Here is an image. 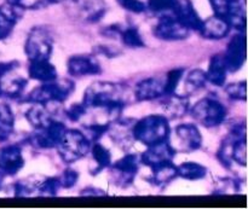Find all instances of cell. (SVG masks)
Returning a JSON list of instances; mask_svg holds the SVG:
<instances>
[{
  "label": "cell",
  "instance_id": "f35d334b",
  "mask_svg": "<svg viewBox=\"0 0 248 209\" xmlns=\"http://www.w3.org/2000/svg\"><path fill=\"white\" fill-rule=\"evenodd\" d=\"M87 113L86 106L82 103H74L69 106V108L65 110V116L73 122H78V121L81 120Z\"/></svg>",
  "mask_w": 248,
  "mask_h": 209
},
{
  "label": "cell",
  "instance_id": "ab89813d",
  "mask_svg": "<svg viewBox=\"0 0 248 209\" xmlns=\"http://www.w3.org/2000/svg\"><path fill=\"white\" fill-rule=\"evenodd\" d=\"M78 179H79V173L75 169L68 168L63 172L62 176L60 177L61 188L63 189H70L73 186L77 185Z\"/></svg>",
  "mask_w": 248,
  "mask_h": 209
},
{
  "label": "cell",
  "instance_id": "6da1fadb",
  "mask_svg": "<svg viewBox=\"0 0 248 209\" xmlns=\"http://www.w3.org/2000/svg\"><path fill=\"white\" fill-rule=\"evenodd\" d=\"M82 104L86 106L87 110H104L108 122L118 120L125 106L120 87L108 81H97L90 85L82 97Z\"/></svg>",
  "mask_w": 248,
  "mask_h": 209
},
{
  "label": "cell",
  "instance_id": "d6986e66",
  "mask_svg": "<svg viewBox=\"0 0 248 209\" xmlns=\"http://www.w3.org/2000/svg\"><path fill=\"white\" fill-rule=\"evenodd\" d=\"M230 30H232V26L225 19L215 15L205 21L202 19V26L199 33L205 39L219 40V39H224L230 33Z\"/></svg>",
  "mask_w": 248,
  "mask_h": 209
},
{
  "label": "cell",
  "instance_id": "7bdbcfd3",
  "mask_svg": "<svg viewBox=\"0 0 248 209\" xmlns=\"http://www.w3.org/2000/svg\"><path fill=\"white\" fill-rule=\"evenodd\" d=\"M19 63L17 60H12V62H5V63H0V77L2 75L7 74L10 72H14L18 68Z\"/></svg>",
  "mask_w": 248,
  "mask_h": 209
},
{
  "label": "cell",
  "instance_id": "d4e9b609",
  "mask_svg": "<svg viewBox=\"0 0 248 209\" xmlns=\"http://www.w3.org/2000/svg\"><path fill=\"white\" fill-rule=\"evenodd\" d=\"M24 116H26L27 121L31 123V127H34L35 130L44 128L53 120L52 115L50 114L48 109L46 108V104L40 103H34L33 105L27 110Z\"/></svg>",
  "mask_w": 248,
  "mask_h": 209
},
{
  "label": "cell",
  "instance_id": "8fae6325",
  "mask_svg": "<svg viewBox=\"0 0 248 209\" xmlns=\"http://www.w3.org/2000/svg\"><path fill=\"white\" fill-rule=\"evenodd\" d=\"M224 62L229 73H236L246 62V36L245 34H237L232 36L228 44L225 51Z\"/></svg>",
  "mask_w": 248,
  "mask_h": 209
},
{
  "label": "cell",
  "instance_id": "f546056e",
  "mask_svg": "<svg viewBox=\"0 0 248 209\" xmlns=\"http://www.w3.org/2000/svg\"><path fill=\"white\" fill-rule=\"evenodd\" d=\"M15 128V116L7 104H0V142L9 139Z\"/></svg>",
  "mask_w": 248,
  "mask_h": 209
},
{
  "label": "cell",
  "instance_id": "ac0fdd59",
  "mask_svg": "<svg viewBox=\"0 0 248 209\" xmlns=\"http://www.w3.org/2000/svg\"><path fill=\"white\" fill-rule=\"evenodd\" d=\"M165 96V79L148 77L136 85L135 97L138 102H148Z\"/></svg>",
  "mask_w": 248,
  "mask_h": 209
},
{
  "label": "cell",
  "instance_id": "b9f144b4",
  "mask_svg": "<svg viewBox=\"0 0 248 209\" xmlns=\"http://www.w3.org/2000/svg\"><path fill=\"white\" fill-rule=\"evenodd\" d=\"M14 191L15 196H17V197H26V196H31L33 191L35 190H34V186L31 185V183L26 180H21L15 184Z\"/></svg>",
  "mask_w": 248,
  "mask_h": 209
},
{
  "label": "cell",
  "instance_id": "9c48e42d",
  "mask_svg": "<svg viewBox=\"0 0 248 209\" xmlns=\"http://www.w3.org/2000/svg\"><path fill=\"white\" fill-rule=\"evenodd\" d=\"M140 159L136 154L125 155L123 159L118 160L114 164H110L115 183L123 188L132 184L140 171Z\"/></svg>",
  "mask_w": 248,
  "mask_h": 209
},
{
  "label": "cell",
  "instance_id": "d590c367",
  "mask_svg": "<svg viewBox=\"0 0 248 209\" xmlns=\"http://www.w3.org/2000/svg\"><path fill=\"white\" fill-rule=\"evenodd\" d=\"M64 0H7V4L19 7L22 10H35L51 4H60Z\"/></svg>",
  "mask_w": 248,
  "mask_h": 209
},
{
  "label": "cell",
  "instance_id": "603a6c76",
  "mask_svg": "<svg viewBox=\"0 0 248 209\" xmlns=\"http://www.w3.org/2000/svg\"><path fill=\"white\" fill-rule=\"evenodd\" d=\"M28 74L31 79L40 82H47L57 79V69L50 62V60L31 62V65L28 68Z\"/></svg>",
  "mask_w": 248,
  "mask_h": 209
},
{
  "label": "cell",
  "instance_id": "9a60e30c",
  "mask_svg": "<svg viewBox=\"0 0 248 209\" xmlns=\"http://www.w3.org/2000/svg\"><path fill=\"white\" fill-rule=\"evenodd\" d=\"M186 29L200 31L202 26V19L199 16L198 11L194 7L191 0H178L176 6L171 12Z\"/></svg>",
  "mask_w": 248,
  "mask_h": 209
},
{
  "label": "cell",
  "instance_id": "5b68a950",
  "mask_svg": "<svg viewBox=\"0 0 248 209\" xmlns=\"http://www.w3.org/2000/svg\"><path fill=\"white\" fill-rule=\"evenodd\" d=\"M52 50L53 43L50 31L44 27H34L24 44V52L29 62L50 60Z\"/></svg>",
  "mask_w": 248,
  "mask_h": 209
},
{
  "label": "cell",
  "instance_id": "836d02e7",
  "mask_svg": "<svg viewBox=\"0 0 248 209\" xmlns=\"http://www.w3.org/2000/svg\"><path fill=\"white\" fill-rule=\"evenodd\" d=\"M184 75L183 68H174L167 73V76L165 79V94H173L177 92L179 86V82L182 81Z\"/></svg>",
  "mask_w": 248,
  "mask_h": 209
},
{
  "label": "cell",
  "instance_id": "e575fe53",
  "mask_svg": "<svg viewBox=\"0 0 248 209\" xmlns=\"http://www.w3.org/2000/svg\"><path fill=\"white\" fill-rule=\"evenodd\" d=\"M61 189L60 177H52V178H46L45 180L41 181L39 184L38 195L39 196H46V197H53L58 194V190Z\"/></svg>",
  "mask_w": 248,
  "mask_h": 209
},
{
  "label": "cell",
  "instance_id": "8992f818",
  "mask_svg": "<svg viewBox=\"0 0 248 209\" xmlns=\"http://www.w3.org/2000/svg\"><path fill=\"white\" fill-rule=\"evenodd\" d=\"M190 114L200 125L213 128L224 122L227 118V109L216 99L202 98L191 108Z\"/></svg>",
  "mask_w": 248,
  "mask_h": 209
},
{
  "label": "cell",
  "instance_id": "44dd1931",
  "mask_svg": "<svg viewBox=\"0 0 248 209\" xmlns=\"http://www.w3.org/2000/svg\"><path fill=\"white\" fill-rule=\"evenodd\" d=\"M132 127L133 125L126 120H115L110 122L109 126L108 133H110V138L118 144L119 147L123 149H127L128 147L133 144V138L132 134Z\"/></svg>",
  "mask_w": 248,
  "mask_h": 209
},
{
  "label": "cell",
  "instance_id": "7402d4cb",
  "mask_svg": "<svg viewBox=\"0 0 248 209\" xmlns=\"http://www.w3.org/2000/svg\"><path fill=\"white\" fill-rule=\"evenodd\" d=\"M22 16V9L11 4L0 6V40L6 39Z\"/></svg>",
  "mask_w": 248,
  "mask_h": 209
},
{
  "label": "cell",
  "instance_id": "2e32d148",
  "mask_svg": "<svg viewBox=\"0 0 248 209\" xmlns=\"http://www.w3.org/2000/svg\"><path fill=\"white\" fill-rule=\"evenodd\" d=\"M23 166L24 159L18 145H7L0 149V171L5 176H15Z\"/></svg>",
  "mask_w": 248,
  "mask_h": 209
},
{
  "label": "cell",
  "instance_id": "7c38bea8",
  "mask_svg": "<svg viewBox=\"0 0 248 209\" xmlns=\"http://www.w3.org/2000/svg\"><path fill=\"white\" fill-rule=\"evenodd\" d=\"M174 156H176L174 147L170 144L167 140H165V142L148 147V149L140 155V164H145V166H148L152 169L162 164L173 161Z\"/></svg>",
  "mask_w": 248,
  "mask_h": 209
},
{
  "label": "cell",
  "instance_id": "ee69618b",
  "mask_svg": "<svg viewBox=\"0 0 248 209\" xmlns=\"http://www.w3.org/2000/svg\"><path fill=\"white\" fill-rule=\"evenodd\" d=\"M98 52L103 53L104 56H107V57H115V56L119 55V52L116 50H114V48H110L108 47V46H98Z\"/></svg>",
  "mask_w": 248,
  "mask_h": 209
},
{
  "label": "cell",
  "instance_id": "74e56055",
  "mask_svg": "<svg viewBox=\"0 0 248 209\" xmlns=\"http://www.w3.org/2000/svg\"><path fill=\"white\" fill-rule=\"evenodd\" d=\"M247 87L246 81L241 82H235V84L228 85L225 92H227L228 97L235 101H246V94H247Z\"/></svg>",
  "mask_w": 248,
  "mask_h": 209
},
{
  "label": "cell",
  "instance_id": "bcb514c9",
  "mask_svg": "<svg viewBox=\"0 0 248 209\" xmlns=\"http://www.w3.org/2000/svg\"><path fill=\"white\" fill-rule=\"evenodd\" d=\"M4 177H5V174L0 171V189H1V186H2V180H4Z\"/></svg>",
  "mask_w": 248,
  "mask_h": 209
},
{
  "label": "cell",
  "instance_id": "ba28073f",
  "mask_svg": "<svg viewBox=\"0 0 248 209\" xmlns=\"http://www.w3.org/2000/svg\"><path fill=\"white\" fill-rule=\"evenodd\" d=\"M189 33L190 30L186 29L172 14H162L154 28L155 36L166 41L184 40L188 38Z\"/></svg>",
  "mask_w": 248,
  "mask_h": 209
},
{
  "label": "cell",
  "instance_id": "52a82bcc",
  "mask_svg": "<svg viewBox=\"0 0 248 209\" xmlns=\"http://www.w3.org/2000/svg\"><path fill=\"white\" fill-rule=\"evenodd\" d=\"M216 16L237 30H246V0H210Z\"/></svg>",
  "mask_w": 248,
  "mask_h": 209
},
{
  "label": "cell",
  "instance_id": "3957f363",
  "mask_svg": "<svg viewBox=\"0 0 248 209\" xmlns=\"http://www.w3.org/2000/svg\"><path fill=\"white\" fill-rule=\"evenodd\" d=\"M75 91V84L70 80H52V81L43 82V85L34 89L24 101L28 103H63Z\"/></svg>",
  "mask_w": 248,
  "mask_h": 209
},
{
  "label": "cell",
  "instance_id": "5bb4252c",
  "mask_svg": "<svg viewBox=\"0 0 248 209\" xmlns=\"http://www.w3.org/2000/svg\"><path fill=\"white\" fill-rule=\"evenodd\" d=\"M176 137L182 152H194L202 147V135L193 123H183L176 127Z\"/></svg>",
  "mask_w": 248,
  "mask_h": 209
},
{
  "label": "cell",
  "instance_id": "4fadbf2b",
  "mask_svg": "<svg viewBox=\"0 0 248 209\" xmlns=\"http://www.w3.org/2000/svg\"><path fill=\"white\" fill-rule=\"evenodd\" d=\"M75 15L91 23L101 21L107 12L104 0H72Z\"/></svg>",
  "mask_w": 248,
  "mask_h": 209
},
{
  "label": "cell",
  "instance_id": "4dcf8cb0",
  "mask_svg": "<svg viewBox=\"0 0 248 209\" xmlns=\"http://www.w3.org/2000/svg\"><path fill=\"white\" fill-rule=\"evenodd\" d=\"M170 98L167 99L164 103L165 110L169 114H171L172 118H179V116H183L184 114L188 111V101L186 99V97L179 96V94L173 93L169 94Z\"/></svg>",
  "mask_w": 248,
  "mask_h": 209
},
{
  "label": "cell",
  "instance_id": "30bf717a",
  "mask_svg": "<svg viewBox=\"0 0 248 209\" xmlns=\"http://www.w3.org/2000/svg\"><path fill=\"white\" fill-rule=\"evenodd\" d=\"M65 130L67 127L64 123L52 120L44 128L36 130V132L31 135V143L34 147L40 148V149H53V148H57Z\"/></svg>",
  "mask_w": 248,
  "mask_h": 209
},
{
  "label": "cell",
  "instance_id": "1f68e13d",
  "mask_svg": "<svg viewBox=\"0 0 248 209\" xmlns=\"http://www.w3.org/2000/svg\"><path fill=\"white\" fill-rule=\"evenodd\" d=\"M119 35L121 36V41L127 47L140 48L144 47L145 44L142 35L140 34L137 28L135 27H127V28H121Z\"/></svg>",
  "mask_w": 248,
  "mask_h": 209
},
{
  "label": "cell",
  "instance_id": "60d3db41",
  "mask_svg": "<svg viewBox=\"0 0 248 209\" xmlns=\"http://www.w3.org/2000/svg\"><path fill=\"white\" fill-rule=\"evenodd\" d=\"M116 1L123 9L133 12V14H142L147 10L145 4L140 0H116Z\"/></svg>",
  "mask_w": 248,
  "mask_h": 209
},
{
  "label": "cell",
  "instance_id": "f6af8a7d",
  "mask_svg": "<svg viewBox=\"0 0 248 209\" xmlns=\"http://www.w3.org/2000/svg\"><path fill=\"white\" fill-rule=\"evenodd\" d=\"M81 196H103L106 195V193L102 190H98V189H94V188H87L85 190H82V193L80 194Z\"/></svg>",
  "mask_w": 248,
  "mask_h": 209
},
{
  "label": "cell",
  "instance_id": "7a4b0ae2",
  "mask_svg": "<svg viewBox=\"0 0 248 209\" xmlns=\"http://www.w3.org/2000/svg\"><path fill=\"white\" fill-rule=\"evenodd\" d=\"M171 128L169 120L164 115H149L140 119L133 125L132 134L135 140H138L147 147L169 140Z\"/></svg>",
  "mask_w": 248,
  "mask_h": 209
},
{
  "label": "cell",
  "instance_id": "277c9868",
  "mask_svg": "<svg viewBox=\"0 0 248 209\" xmlns=\"http://www.w3.org/2000/svg\"><path fill=\"white\" fill-rule=\"evenodd\" d=\"M58 155L65 164H74L85 157L91 149V142L79 130H65L62 139L58 143Z\"/></svg>",
  "mask_w": 248,
  "mask_h": 209
},
{
  "label": "cell",
  "instance_id": "4316f807",
  "mask_svg": "<svg viewBox=\"0 0 248 209\" xmlns=\"http://www.w3.org/2000/svg\"><path fill=\"white\" fill-rule=\"evenodd\" d=\"M152 181L155 185L161 186V188L162 186L167 185V184H170L173 179H176L177 177H178V173H177V166H174L172 161L154 167V168H152Z\"/></svg>",
  "mask_w": 248,
  "mask_h": 209
},
{
  "label": "cell",
  "instance_id": "8d00e7d4",
  "mask_svg": "<svg viewBox=\"0 0 248 209\" xmlns=\"http://www.w3.org/2000/svg\"><path fill=\"white\" fill-rule=\"evenodd\" d=\"M178 0H148V9L155 14L172 12Z\"/></svg>",
  "mask_w": 248,
  "mask_h": 209
},
{
  "label": "cell",
  "instance_id": "f1b7e54d",
  "mask_svg": "<svg viewBox=\"0 0 248 209\" xmlns=\"http://www.w3.org/2000/svg\"><path fill=\"white\" fill-rule=\"evenodd\" d=\"M177 173H178V177L186 180H200L206 177L207 168L196 162H186L181 166H177Z\"/></svg>",
  "mask_w": 248,
  "mask_h": 209
},
{
  "label": "cell",
  "instance_id": "484cf974",
  "mask_svg": "<svg viewBox=\"0 0 248 209\" xmlns=\"http://www.w3.org/2000/svg\"><path fill=\"white\" fill-rule=\"evenodd\" d=\"M91 147V155H92V161H93V168H90V173L92 176L101 173L103 169L108 168L111 164V155L109 150L107 149L104 145L99 144L98 142L92 143Z\"/></svg>",
  "mask_w": 248,
  "mask_h": 209
},
{
  "label": "cell",
  "instance_id": "e0dca14e",
  "mask_svg": "<svg viewBox=\"0 0 248 209\" xmlns=\"http://www.w3.org/2000/svg\"><path fill=\"white\" fill-rule=\"evenodd\" d=\"M68 73L73 76H89L97 75L102 72L98 60L93 56L79 55L73 56L67 63Z\"/></svg>",
  "mask_w": 248,
  "mask_h": 209
},
{
  "label": "cell",
  "instance_id": "83f0119b",
  "mask_svg": "<svg viewBox=\"0 0 248 209\" xmlns=\"http://www.w3.org/2000/svg\"><path fill=\"white\" fill-rule=\"evenodd\" d=\"M206 82H207V76H206L205 70L193 69L184 80V94L182 96L186 97L189 94H193L194 92L202 89Z\"/></svg>",
  "mask_w": 248,
  "mask_h": 209
},
{
  "label": "cell",
  "instance_id": "cb8c5ba5",
  "mask_svg": "<svg viewBox=\"0 0 248 209\" xmlns=\"http://www.w3.org/2000/svg\"><path fill=\"white\" fill-rule=\"evenodd\" d=\"M227 74L228 69L225 65L224 58L222 55H215L212 56L210 60V65L206 72V76H207V81L211 82L215 86H223L227 81Z\"/></svg>",
  "mask_w": 248,
  "mask_h": 209
},
{
  "label": "cell",
  "instance_id": "d6a6232c",
  "mask_svg": "<svg viewBox=\"0 0 248 209\" xmlns=\"http://www.w3.org/2000/svg\"><path fill=\"white\" fill-rule=\"evenodd\" d=\"M109 122H94V123H87L84 125V134L86 135L87 139L92 143H96L103 137L106 133H108Z\"/></svg>",
  "mask_w": 248,
  "mask_h": 209
},
{
  "label": "cell",
  "instance_id": "ffe728a7",
  "mask_svg": "<svg viewBox=\"0 0 248 209\" xmlns=\"http://www.w3.org/2000/svg\"><path fill=\"white\" fill-rule=\"evenodd\" d=\"M14 72L7 73L0 77V96L1 97H7V98L12 99L19 98L28 85V80L19 75L17 76L12 75Z\"/></svg>",
  "mask_w": 248,
  "mask_h": 209
}]
</instances>
